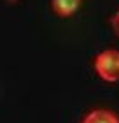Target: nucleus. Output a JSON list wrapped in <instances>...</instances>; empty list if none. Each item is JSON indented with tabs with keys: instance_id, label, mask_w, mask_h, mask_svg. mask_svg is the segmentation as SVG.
I'll list each match as a JSON object with an SVG mask.
<instances>
[{
	"instance_id": "nucleus-1",
	"label": "nucleus",
	"mask_w": 119,
	"mask_h": 123,
	"mask_svg": "<svg viewBox=\"0 0 119 123\" xmlns=\"http://www.w3.org/2000/svg\"><path fill=\"white\" fill-rule=\"evenodd\" d=\"M96 71L105 81H117L119 80V51L107 49L96 56Z\"/></svg>"
},
{
	"instance_id": "nucleus-2",
	"label": "nucleus",
	"mask_w": 119,
	"mask_h": 123,
	"mask_svg": "<svg viewBox=\"0 0 119 123\" xmlns=\"http://www.w3.org/2000/svg\"><path fill=\"white\" fill-rule=\"evenodd\" d=\"M51 6H52V11L56 13L58 16L65 18V16L74 15V13L79 9L81 0H52Z\"/></svg>"
},
{
	"instance_id": "nucleus-3",
	"label": "nucleus",
	"mask_w": 119,
	"mask_h": 123,
	"mask_svg": "<svg viewBox=\"0 0 119 123\" xmlns=\"http://www.w3.org/2000/svg\"><path fill=\"white\" fill-rule=\"evenodd\" d=\"M83 123H119V118L112 111L96 109V111H92L87 118L83 119Z\"/></svg>"
},
{
	"instance_id": "nucleus-4",
	"label": "nucleus",
	"mask_w": 119,
	"mask_h": 123,
	"mask_svg": "<svg viewBox=\"0 0 119 123\" xmlns=\"http://www.w3.org/2000/svg\"><path fill=\"white\" fill-rule=\"evenodd\" d=\"M112 29H114V33L119 36V13H115V15L112 16Z\"/></svg>"
}]
</instances>
